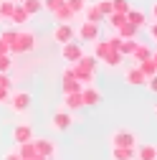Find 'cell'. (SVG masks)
Wrapping results in <instances>:
<instances>
[{
    "mask_svg": "<svg viewBox=\"0 0 157 160\" xmlns=\"http://www.w3.org/2000/svg\"><path fill=\"white\" fill-rule=\"evenodd\" d=\"M33 46H36V38L31 33H21V36H18V43H15V51L28 53V51H33Z\"/></svg>",
    "mask_w": 157,
    "mask_h": 160,
    "instance_id": "2",
    "label": "cell"
},
{
    "mask_svg": "<svg viewBox=\"0 0 157 160\" xmlns=\"http://www.w3.org/2000/svg\"><path fill=\"white\" fill-rule=\"evenodd\" d=\"M96 10L102 15H109L112 13V0H102V3H96Z\"/></svg>",
    "mask_w": 157,
    "mask_h": 160,
    "instance_id": "15",
    "label": "cell"
},
{
    "mask_svg": "<svg viewBox=\"0 0 157 160\" xmlns=\"http://www.w3.org/2000/svg\"><path fill=\"white\" fill-rule=\"evenodd\" d=\"M5 160H18V158H15V155H8V158H5Z\"/></svg>",
    "mask_w": 157,
    "mask_h": 160,
    "instance_id": "26",
    "label": "cell"
},
{
    "mask_svg": "<svg viewBox=\"0 0 157 160\" xmlns=\"http://www.w3.org/2000/svg\"><path fill=\"white\" fill-rule=\"evenodd\" d=\"M71 36H74V31H71L69 26H64V23H61V26H56V31H53V38H56L58 43H69V41H71Z\"/></svg>",
    "mask_w": 157,
    "mask_h": 160,
    "instance_id": "5",
    "label": "cell"
},
{
    "mask_svg": "<svg viewBox=\"0 0 157 160\" xmlns=\"http://www.w3.org/2000/svg\"><path fill=\"white\" fill-rule=\"evenodd\" d=\"M15 5L10 3V0H3V5H0V15H13Z\"/></svg>",
    "mask_w": 157,
    "mask_h": 160,
    "instance_id": "16",
    "label": "cell"
},
{
    "mask_svg": "<svg viewBox=\"0 0 157 160\" xmlns=\"http://www.w3.org/2000/svg\"><path fill=\"white\" fill-rule=\"evenodd\" d=\"M31 107V94L28 92H18L13 97V112H26Z\"/></svg>",
    "mask_w": 157,
    "mask_h": 160,
    "instance_id": "1",
    "label": "cell"
},
{
    "mask_svg": "<svg viewBox=\"0 0 157 160\" xmlns=\"http://www.w3.org/2000/svg\"><path fill=\"white\" fill-rule=\"evenodd\" d=\"M127 82H132V84H140V82H145V76H142L140 71H129V74H127Z\"/></svg>",
    "mask_w": 157,
    "mask_h": 160,
    "instance_id": "18",
    "label": "cell"
},
{
    "mask_svg": "<svg viewBox=\"0 0 157 160\" xmlns=\"http://www.w3.org/2000/svg\"><path fill=\"white\" fill-rule=\"evenodd\" d=\"M129 10H132L129 0H112V13H122V15H127Z\"/></svg>",
    "mask_w": 157,
    "mask_h": 160,
    "instance_id": "7",
    "label": "cell"
},
{
    "mask_svg": "<svg viewBox=\"0 0 157 160\" xmlns=\"http://www.w3.org/2000/svg\"><path fill=\"white\" fill-rule=\"evenodd\" d=\"M132 145H134L132 132L122 130V132H117V135H114V148H132Z\"/></svg>",
    "mask_w": 157,
    "mask_h": 160,
    "instance_id": "4",
    "label": "cell"
},
{
    "mask_svg": "<svg viewBox=\"0 0 157 160\" xmlns=\"http://www.w3.org/2000/svg\"><path fill=\"white\" fill-rule=\"evenodd\" d=\"M53 127H56L58 132H66V130L71 127V114H69V112H58V114H53Z\"/></svg>",
    "mask_w": 157,
    "mask_h": 160,
    "instance_id": "3",
    "label": "cell"
},
{
    "mask_svg": "<svg viewBox=\"0 0 157 160\" xmlns=\"http://www.w3.org/2000/svg\"><path fill=\"white\" fill-rule=\"evenodd\" d=\"M150 92H155V94H157V76H152V79H150Z\"/></svg>",
    "mask_w": 157,
    "mask_h": 160,
    "instance_id": "24",
    "label": "cell"
},
{
    "mask_svg": "<svg viewBox=\"0 0 157 160\" xmlns=\"http://www.w3.org/2000/svg\"><path fill=\"white\" fill-rule=\"evenodd\" d=\"M0 102H8V89H0Z\"/></svg>",
    "mask_w": 157,
    "mask_h": 160,
    "instance_id": "25",
    "label": "cell"
},
{
    "mask_svg": "<svg viewBox=\"0 0 157 160\" xmlns=\"http://www.w3.org/2000/svg\"><path fill=\"white\" fill-rule=\"evenodd\" d=\"M15 142H28L31 140V127H26V125H21V127H15Z\"/></svg>",
    "mask_w": 157,
    "mask_h": 160,
    "instance_id": "8",
    "label": "cell"
},
{
    "mask_svg": "<svg viewBox=\"0 0 157 160\" xmlns=\"http://www.w3.org/2000/svg\"><path fill=\"white\" fill-rule=\"evenodd\" d=\"M140 160H157V148H152V145L140 148Z\"/></svg>",
    "mask_w": 157,
    "mask_h": 160,
    "instance_id": "9",
    "label": "cell"
},
{
    "mask_svg": "<svg viewBox=\"0 0 157 160\" xmlns=\"http://www.w3.org/2000/svg\"><path fill=\"white\" fill-rule=\"evenodd\" d=\"M81 102H86V104H96V102H99V94H96L94 89H84V97H81Z\"/></svg>",
    "mask_w": 157,
    "mask_h": 160,
    "instance_id": "13",
    "label": "cell"
},
{
    "mask_svg": "<svg viewBox=\"0 0 157 160\" xmlns=\"http://www.w3.org/2000/svg\"><path fill=\"white\" fill-rule=\"evenodd\" d=\"M134 33H137V26H132V23H127V21L119 26V36H122V38H132Z\"/></svg>",
    "mask_w": 157,
    "mask_h": 160,
    "instance_id": "12",
    "label": "cell"
},
{
    "mask_svg": "<svg viewBox=\"0 0 157 160\" xmlns=\"http://www.w3.org/2000/svg\"><path fill=\"white\" fill-rule=\"evenodd\" d=\"M81 56H84V51L78 48V46H74V43H66L64 46V58H66V61H78Z\"/></svg>",
    "mask_w": 157,
    "mask_h": 160,
    "instance_id": "6",
    "label": "cell"
},
{
    "mask_svg": "<svg viewBox=\"0 0 157 160\" xmlns=\"http://www.w3.org/2000/svg\"><path fill=\"white\" fill-rule=\"evenodd\" d=\"M152 33H155V38H157V26H155V28H152Z\"/></svg>",
    "mask_w": 157,
    "mask_h": 160,
    "instance_id": "28",
    "label": "cell"
},
{
    "mask_svg": "<svg viewBox=\"0 0 157 160\" xmlns=\"http://www.w3.org/2000/svg\"><path fill=\"white\" fill-rule=\"evenodd\" d=\"M41 0H26V13L31 15V13H38V10H41Z\"/></svg>",
    "mask_w": 157,
    "mask_h": 160,
    "instance_id": "14",
    "label": "cell"
},
{
    "mask_svg": "<svg viewBox=\"0 0 157 160\" xmlns=\"http://www.w3.org/2000/svg\"><path fill=\"white\" fill-rule=\"evenodd\" d=\"M152 8H155V10H152V13H155V18H157V3H155V5H152Z\"/></svg>",
    "mask_w": 157,
    "mask_h": 160,
    "instance_id": "27",
    "label": "cell"
},
{
    "mask_svg": "<svg viewBox=\"0 0 157 160\" xmlns=\"http://www.w3.org/2000/svg\"><path fill=\"white\" fill-rule=\"evenodd\" d=\"M8 69H10V58L5 53H0V74H5Z\"/></svg>",
    "mask_w": 157,
    "mask_h": 160,
    "instance_id": "20",
    "label": "cell"
},
{
    "mask_svg": "<svg viewBox=\"0 0 157 160\" xmlns=\"http://www.w3.org/2000/svg\"><path fill=\"white\" fill-rule=\"evenodd\" d=\"M69 5H71V10H81L84 0H69Z\"/></svg>",
    "mask_w": 157,
    "mask_h": 160,
    "instance_id": "22",
    "label": "cell"
},
{
    "mask_svg": "<svg viewBox=\"0 0 157 160\" xmlns=\"http://www.w3.org/2000/svg\"><path fill=\"white\" fill-rule=\"evenodd\" d=\"M36 148H38V150H41L43 155H51V152H53V145H51V142H46V140H41V142H38Z\"/></svg>",
    "mask_w": 157,
    "mask_h": 160,
    "instance_id": "17",
    "label": "cell"
},
{
    "mask_svg": "<svg viewBox=\"0 0 157 160\" xmlns=\"http://www.w3.org/2000/svg\"><path fill=\"white\" fill-rule=\"evenodd\" d=\"M13 21L15 23H26L28 21V13L26 10H13Z\"/></svg>",
    "mask_w": 157,
    "mask_h": 160,
    "instance_id": "19",
    "label": "cell"
},
{
    "mask_svg": "<svg viewBox=\"0 0 157 160\" xmlns=\"http://www.w3.org/2000/svg\"><path fill=\"white\" fill-rule=\"evenodd\" d=\"M23 3H26V0H23Z\"/></svg>",
    "mask_w": 157,
    "mask_h": 160,
    "instance_id": "29",
    "label": "cell"
},
{
    "mask_svg": "<svg viewBox=\"0 0 157 160\" xmlns=\"http://www.w3.org/2000/svg\"><path fill=\"white\" fill-rule=\"evenodd\" d=\"M78 36H81L84 41H91V38H96V26L94 23H86L81 31H78Z\"/></svg>",
    "mask_w": 157,
    "mask_h": 160,
    "instance_id": "10",
    "label": "cell"
},
{
    "mask_svg": "<svg viewBox=\"0 0 157 160\" xmlns=\"http://www.w3.org/2000/svg\"><path fill=\"white\" fill-rule=\"evenodd\" d=\"M0 89H10V82H8V76H0Z\"/></svg>",
    "mask_w": 157,
    "mask_h": 160,
    "instance_id": "23",
    "label": "cell"
},
{
    "mask_svg": "<svg viewBox=\"0 0 157 160\" xmlns=\"http://www.w3.org/2000/svg\"><path fill=\"white\" fill-rule=\"evenodd\" d=\"M66 3V0H46V8H51V10H56V8H61Z\"/></svg>",
    "mask_w": 157,
    "mask_h": 160,
    "instance_id": "21",
    "label": "cell"
},
{
    "mask_svg": "<svg viewBox=\"0 0 157 160\" xmlns=\"http://www.w3.org/2000/svg\"><path fill=\"white\" fill-rule=\"evenodd\" d=\"M112 158L114 160H132V150L129 148H114L112 150Z\"/></svg>",
    "mask_w": 157,
    "mask_h": 160,
    "instance_id": "11",
    "label": "cell"
}]
</instances>
